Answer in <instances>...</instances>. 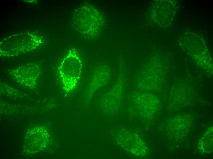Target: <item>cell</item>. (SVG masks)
Here are the masks:
<instances>
[{
    "mask_svg": "<svg viewBox=\"0 0 213 159\" xmlns=\"http://www.w3.org/2000/svg\"><path fill=\"white\" fill-rule=\"evenodd\" d=\"M60 73L64 87L68 90L75 88L78 84L82 71V62L75 50L70 51L65 59Z\"/></svg>",
    "mask_w": 213,
    "mask_h": 159,
    "instance_id": "obj_1",
    "label": "cell"
}]
</instances>
